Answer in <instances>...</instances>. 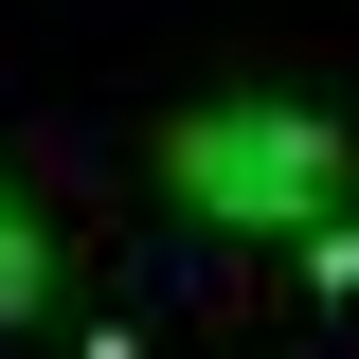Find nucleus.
I'll return each mask as SVG.
<instances>
[{"mask_svg":"<svg viewBox=\"0 0 359 359\" xmlns=\"http://www.w3.org/2000/svg\"><path fill=\"white\" fill-rule=\"evenodd\" d=\"M36 287H54V252H36V216L0 198V323H36Z\"/></svg>","mask_w":359,"mask_h":359,"instance_id":"obj_2","label":"nucleus"},{"mask_svg":"<svg viewBox=\"0 0 359 359\" xmlns=\"http://www.w3.org/2000/svg\"><path fill=\"white\" fill-rule=\"evenodd\" d=\"M162 180H180V216H216V233H323L341 144H323V108H198L162 144Z\"/></svg>","mask_w":359,"mask_h":359,"instance_id":"obj_1","label":"nucleus"}]
</instances>
